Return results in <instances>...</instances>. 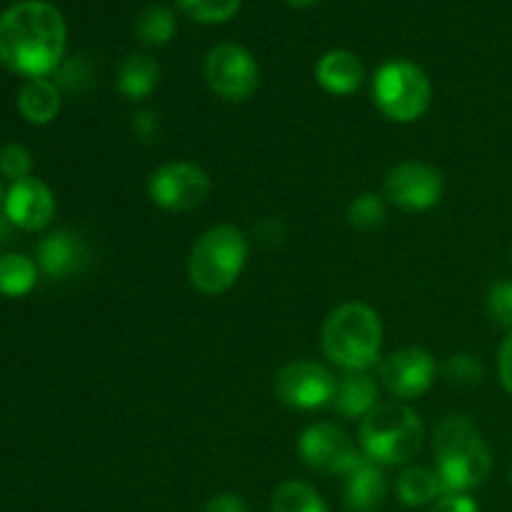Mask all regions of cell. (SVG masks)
Masks as SVG:
<instances>
[{
    "label": "cell",
    "mask_w": 512,
    "mask_h": 512,
    "mask_svg": "<svg viewBox=\"0 0 512 512\" xmlns=\"http://www.w3.org/2000/svg\"><path fill=\"white\" fill-rule=\"evenodd\" d=\"M68 28L53 3L20 0L0 15V63L23 78H48L63 65Z\"/></svg>",
    "instance_id": "1"
},
{
    "label": "cell",
    "mask_w": 512,
    "mask_h": 512,
    "mask_svg": "<svg viewBox=\"0 0 512 512\" xmlns=\"http://www.w3.org/2000/svg\"><path fill=\"white\" fill-rule=\"evenodd\" d=\"M435 463L443 493H470L488 480L493 458L483 435L465 415H448L435 428Z\"/></svg>",
    "instance_id": "2"
},
{
    "label": "cell",
    "mask_w": 512,
    "mask_h": 512,
    "mask_svg": "<svg viewBox=\"0 0 512 512\" xmlns=\"http://www.w3.org/2000/svg\"><path fill=\"white\" fill-rule=\"evenodd\" d=\"M323 350L348 373L378 363L383 348V323L365 303H345L328 315L323 325Z\"/></svg>",
    "instance_id": "3"
},
{
    "label": "cell",
    "mask_w": 512,
    "mask_h": 512,
    "mask_svg": "<svg viewBox=\"0 0 512 512\" xmlns=\"http://www.w3.org/2000/svg\"><path fill=\"white\" fill-rule=\"evenodd\" d=\"M423 420L403 403H378L360 420V448L378 465H403L423 445Z\"/></svg>",
    "instance_id": "4"
},
{
    "label": "cell",
    "mask_w": 512,
    "mask_h": 512,
    "mask_svg": "<svg viewBox=\"0 0 512 512\" xmlns=\"http://www.w3.org/2000/svg\"><path fill=\"white\" fill-rule=\"evenodd\" d=\"M248 260V240L235 225H218L195 240L188 275L203 295H220L238 283Z\"/></svg>",
    "instance_id": "5"
},
{
    "label": "cell",
    "mask_w": 512,
    "mask_h": 512,
    "mask_svg": "<svg viewBox=\"0 0 512 512\" xmlns=\"http://www.w3.org/2000/svg\"><path fill=\"white\" fill-rule=\"evenodd\" d=\"M373 100L393 123H415L433 100L428 73L410 60H390L375 73Z\"/></svg>",
    "instance_id": "6"
},
{
    "label": "cell",
    "mask_w": 512,
    "mask_h": 512,
    "mask_svg": "<svg viewBox=\"0 0 512 512\" xmlns=\"http://www.w3.org/2000/svg\"><path fill=\"white\" fill-rule=\"evenodd\" d=\"M205 80L218 98L243 103L258 90L260 70L243 45L220 43L205 58Z\"/></svg>",
    "instance_id": "7"
},
{
    "label": "cell",
    "mask_w": 512,
    "mask_h": 512,
    "mask_svg": "<svg viewBox=\"0 0 512 512\" xmlns=\"http://www.w3.org/2000/svg\"><path fill=\"white\" fill-rule=\"evenodd\" d=\"M210 175L200 165L175 160L165 163L150 175L148 193L158 208L170 213H185L203 205L210 195Z\"/></svg>",
    "instance_id": "8"
},
{
    "label": "cell",
    "mask_w": 512,
    "mask_h": 512,
    "mask_svg": "<svg viewBox=\"0 0 512 512\" xmlns=\"http://www.w3.org/2000/svg\"><path fill=\"white\" fill-rule=\"evenodd\" d=\"M338 380L313 360H293L275 375V393L288 408L318 410L335 400Z\"/></svg>",
    "instance_id": "9"
},
{
    "label": "cell",
    "mask_w": 512,
    "mask_h": 512,
    "mask_svg": "<svg viewBox=\"0 0 512 512\" xmlns=\"http://www.w3.org/2000/svg\"><path fill=\"white\" fill-rule=\"evenodd\" d=\"M300 458L305 465L325 475H348L350 468L360 460V453L355 450L353 440L330 423L310 425L298 440Z\"/></svg>",
    "instance_id": "10"
},
{
    "label": "cell",
    "mask_w": 512,
    "mask_h": 512,
    "mask_svg": "<svg viewBox=\"0 0 512 512\" xmlns=\"http://www.w3.org/2000/svg\"><path fill=\"white\" fill-rule=\"evenodd\" d=\"M443 175L428 163H410L395 165L385 178V195L390 203L403 210H430L443 198Z\"/></svg>",
    "instance_id": "11"
},
{
    "label": "cell",
    "mask_w": 512,
    "mask_h": 512,
    "mask_svg": "<svg viewBox=\"0 0 512 512\" xmlns=\"http://www.w3.org/2000/svg\"><path fill=\"white\" fill-rule=\"evenodd\" d=\"M385 388L398 400H415L433 385L435 358L423 348H403L380 368Z\"/></svg>",
    "instance_id": "12"
},
{
    "label": "cell",
    "mask_w": 512,
    "mask_h": 512,
    "mask_svg": "<svg viewBox=\"0 0 512 512\" xmlns=\"http://www.w3.org/2000/svg\"><path fill=\"white\" fill-rule=\"evenodd\" d=\"M5 218L20 230H43L48 228L55 215L53 190L38 178L18 180L8 188L3 200Z\"/></svg>",
    "instance_id": "13"
},
{
    "label": "cell",
    "mask_w": 512,
    "mask_h": 512,
    "mask_svg": "<svg viewBox=\"0 0 512 512\" xmlns=\"http://www.w3.org/2000/svg\"><path fill=\"white\" fill-rule=\"evenodd\" d=\"M88 263V245L73 230H55L38 245V270L48 278L60 280L80 273Z\"/></svg>",
    "instance_id": "14"
},
{
    "label": "cell",
    "mask_w": 512,
    "mask_h": 512,
    "mask_svg": "<svg viewBox=\"0 0 512 512\" xmlns=\"http://www.w3.org/2000/svg\"><path fill=\"white\" fill-rule=\"evenodd\" d=\"M385 475L378 463L360 455L358 463L345 475V505L353 512H375L385 503Z\"/></svg>",
    "instance_id": "15"
},
{
    "label": "cell",
    "mask_w": 512,
    "mask_h": 512,
    "mask_svg": "<svg viewBox=\"0 0 512 512\" xmlns=\"http://www.w3.org/2000/svg\"><path fill=\"white\" fill-rule=\"evenodd\" d=\"M315 78L328 93L350 95L363 83V63L350 50H330L315 65Z\"/></svg>",
    "instance_id": "16"
},
{
    "label": "cell",
    "mask_w": 512,
    "mask_h": 512,
    "mask_svg": "<svg viewBox=\"0 0 512 512\" xmlns=\"http://www.w3.org/2000/svg\"><path fill=\"white\" fill-rule=\"evenodd\" d=\"M18 110L33 125L53 123L60 113L58 83H53L48 78L25 80L18 93Z\"/></svg>",
    "instance_id": "17"
},
{
    "label": "cell",
    "mask_w": 512,
    "mask_h": 512,
    "mask_svg": "<svg viewBox=\"0 0 512 512\" xmlns=\"http://www.w3.org/2000/svg\"><path fill=\"white\" fill-rule=\"evenodd\" d=\"M333 405L343 418L363 420L365 415L378 405V385H375L373 378H368L363 370L345 373L343 378L338 380Z\"/></svg>",
    "instance_id": "18"
},
{
    "label": "cell",
    "mask_w": 512,
    "mask_h": 512,
    "mask_svg": "<svg viewBox=\"0 0 512 512\" xmlns=\"http://www.w3.org/2000/svg\"><path fill=\"white\" fill-rule=\"evenodd\" d=\"M160 80L158 60L148 53H135L123 60L118 70V90L130 100L148 98Z\"/></svg>",
    "instance_id": "19"
},
{
    "label": "cell",
    "mask_w": 512,
    "mask_h": 512,
    "mask_svg": "<svg viewBox=\"0 0 512 512\" xmlns=\"http://www.w3.org/2000/svg\"><path fill=\"white\" fill-rule=\"evenodd\" d=\"M443 495V485L435 470L428 468H408L398 478V498L400 503L408 508H423V505H433L435 500Z\"/></svg>",
    "instance_id": "20"
},
{
    "label": "cell",
    "mask_w": 512,
    "mask_h": 512,
    "mask_svg": "<svg viewBox=\"0 0 512 512\" xmlns=\"http://www.w3.org/2000/svg\"><path fill=\"white\" fill-rule=\"evenodd\" d=\"M38 283V263L20 253L0 255V295L23 298Z\"/></svg>",
    "instance_id": "21"
},
{
    "label": "cell",
    "mask_w": 512,
    "mask_h": 512,
    "mask_svg": "<svg viewBox=\"0 0 512 512\" xmlns=\"http://www.w3.org/2000/svg\"><path fill=\"white\" fill-rule=\"evenodd\" d=\"M135 35L148 45H165L175 35V13L168 5H150L135 18Z\"/></svg>",
    "instance_id": "22"
},
{
    "label": "cell",
    "mask_w": 512,
    "mask_h": 512,
    "mask_svg": "<svg viewBox=\"0 0 512 512\" xmlns=\"http://www.w3.org/2000/svg\"><path fill=\"white\" fill-rule=\"evenodd\" d=\"M273 512H330L325 500L305 483H285L273 495Z\"/></svg>",
    "instance_id": "23"
},
{
    "label": "cell",
    "mask_w": 512,
    "mask_h": 512,
    "mask_svg": "<svg viewBox=\"0 0 512 512\" xmlns=\"http://www.w3.org/2000/svg\"><path fill=\"white\" fill-rule=\"evenodd\" d=\"M175 3H178V8L188 18L198 20V23L215 25L233 18L243 0H175Z\"/></svg>",
    "instance_id": "24"
},
{
    "label": "cell",
    "mask_w": 512,
    "mask_h": 512,
    "mask_svg": "<svg viewBox=\"0 0 512 512\" xmlns=\"http://www.w3.org/2000/svg\"><path fill=\"white\" fill-rule=\"evenodd\" d=\"M348 223L358 230H375L385 223V200L375 193H363L350 203Z\"/></svg>",
    "instance_id": "25"
},
{
    "label": "cell",
    "mask_w": 512,
    "mask_h": 512,
    "mask_svg": "<svg viewBox=\"0 0 512 512\" xmlns=\"http://www.w3.org/2000/svg\"><path fill=\"white\" fill-rule=\"evenodd\" d=\"M443 373L450 383H458V385H480L485 378L483 363H480L475 355H468V353L453 355V358L445 363Z\"/></svg>",
    "instance_id": "26"
},
{
    "label": "cell",
    "mask_w": 512,
    "mask_h": 512,
    "mask_svg": "<svg viewBox=\"0 0 512 512\" xmlns=\"http://www.w3.org/2000/svg\"><path fill=\"white\" fill-rule=\"evenodd\" d=\"M30 170H33V155L28 148L18 143H8L0 150V173L10 180V183H18V180L30 178Z\"/></svg>",
    "instance_id": "27"
},
{
    "label": "cell",
    "mask_w": 512,
    "mask_h": 512,
    "mask_svg": "<svg viewBox=\"0 0 512 512\" xmlns=\"http://www.w3.org/2000/svg\"><path fill=\"white\" fill-rule=\"evenodd\" d=\"M488 310L503 328H512V280H500L488 295Z\"/></svg>",
    "instance_id": "28"
},
{
    "label": "cell",
    "mask_w": 512,
    "mask_h": 512,
    "mask_svg": "<svg viewBox=\"0 0 512 512\" xmlns=\"http://www.w3.org/2000/svg\"><path fill=\"white\" fill-rule=\"evenodd\" d=\"M55 73H58V83L68 90H83L90 85V68L83 60H70V63L60 65Z\"/></svg>",
    "instance_id": "29"
},
{
    "label": "cell",
    "mask_w": 512,
    "mask_h": 512,
    "mask_svg": "<svg viewBox=\"0 0 512 512\" xmlns=\"http://www.w3.org/2000/svg\"><path fill=\"white\" fill-rule=\"evenodd\" d=\"M430 512H478V503L468 493H443Z\"/></svg>",
    "instance_id": "30"
},
{
    "label": "cell",
    "mask_w": 512,
    "mask_h": 512,
    "mask_svg": "<svg viewBox=\"0 0 512 512\" xmlns=\"http://www.w3.org/2000/svg\"><path fill=\"white\" fill-rule=\"evenodd\" d=\"M133 130L140 140L150 143L155 133H158V118L150 110H140V113L133 115Z\"/></svg>",
    "instance_id": "31"
},
{
    "label": "cell",
    "mask_w": 512,
    "mask_h": 512,
    "mask_svg": "<svg viewBox=\"0 0 512 512\" xmlns=\"http://www.w3.org/2000/svg\"><path fill=\"white\" fill-rule=\"evenodd\" d=\"M203 512H248V508H245L243 498H238V495L220 493L215 498H210V503L205 505Z\"/></svg>",
    "instance_id": "32"
},
{
    "label": "cell",
    "mask_w": 512,
    "mask_h": 512,
    "mask_svg": "<svg viewBox=\"0 0 512 512\" xmlns=\"http://www.w3.org/2000/svg\"><path fill=\"white\" fill-rule=\"evenodd\" d=\"M498 370H500V383H503V388L512 395V333L505 338V343L500 345Z\"/></svg>",
    "instance_id": "33"
},
{
    "label": "cell",
    "mask_w": 512,
    "mask_h": 512,
    "mask_svg": "<svg viewBox=\"0 0 512 512\" xmlns=\"http://www.w3.org/2000/svg\"><path fill=\"white\" fill-rule=\"evenodd\" d=\"M10 228H13V223H10L5 215H0V245H3L5 240H10Z\"/></svg>",
    "instance_id": "34"
},
{
    "label": "cell",
    "mask_w": 512,
    "mask_h": 512,
    "mask_svg": "<svg viewBox=\"0 0 512 512\" xmlns=\"http://www.w3.org/2000/svg\"><path fill=\"white\" fill-rule=\"evenodd\" d=\"M290 5H298V8H308V5L318 3V0H288Z\"/></svg>",
    "instance_id": "35"
},
{
    "label": "cell",
    "mask_w": 512,
    "mask_h": 512,
    "mask_svg": "<svg viewBox=\"0 0 512 512\" xmlns=\"http://www.w3.org/2000/svg\"><path fill=\"white\" fill-rule=\"evenodd\" d=\"M5 200V195H3V185H0V203H3Z\"/></svg>",
    "instance_id": "36"
}]
</instances>
